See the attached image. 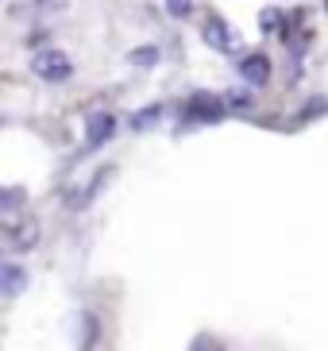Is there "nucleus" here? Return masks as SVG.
I'll list each match as a JSON object with an SVG mask.
<instances>
[{"label": "nucleus", "mask_w": 328, "mask_h": 351, "mask_svg": "<svg viewBox=\"0 0 328 351\" xmlns=\"http://www.w3.org/2000/svg\"><path fill=\"white\" fill-rule=\"evenodd\" d=\"M224 112H228V101L220 93H209V89L189 93V97H185V104H182V120H185V124H197V128L220 124Z\"/></svg>", "instance_id": "obj_1"}, {"label": "nucleus", "mask_w": 328, "mask_h": 351, "mask_svg": "<svg viewBox=\"0 0 328 351\" xmlns=\"http://www.w3.org/2000/svg\"><path fill=\"white\" fill-rule=\"evenodd\" d=\"M31 73H35L39 82H47V85H62V82H70L73 77V62H70V54L66 51L47 47V51L31 54Z\"/></svg>", "instance_id": "obj_2"}, {"label": "nucleus", "mask_w": 328, "mask_h": 351, "mask_svg": "<svg viewBox=\"0 0 328 351\" xmlns=\"http://www.w3.org/2000/svg\"><path fill=\"white\" fill-rule=\"evenodd\" d=\"M116 116L113 112H93L89 120H85V151H101L108 139L116 135Z\"/></svg>", "instance_id": "obj_3"}, {"label": "nucleus", "mask_w": 328, "mask_h": 351, "mask_svg": "<svg viewBox=\"0 0 328 351\" xmlns=\"http://www.w3.org/2000/svg\"><path fill=\"white\" fill-rule=\"evenodd\" d=\"M236 70H239V77H244L251 89H263V85L270 82V58L267 54H259V51L244 54V58L236 62Z\"/></svg>", "instance_id": "obj_4"}, {"label": "nucleus", "mask_w": 328, "mask_h": 351, "mask_svg": "<svg viewBox=\"0 0 328 351\" xmlns=\"http://www.w3.org/2000/svg\"><path fill=\"white\" fill-rule=\"evenodd\" d=\"M27 282H31L27 270H23L16 258H4V267H0V293H4L8 301H16L23 289H27Z\"/></svg>", "instance_id": "obj_5"}, {"label": "nucleus", "mask_w": 328, "mask_h": 351, "mask_svg": "<svg viewBox=\"0 0 328 351\" xmlns=\"http://www.w3.org/2000/svg\"><path fill=\"white\" fill-rule=\"evenodd\" d=\"M201 35H205V43L213 47V51H232V47H236V32H232L220 16H209Z\"/></svg>", "instance_id": "obj_6"}, {"label": "nucleus", "mask_w": 328, "mask_h": 351, "mask_svg": "<svg viewBox=\"0 0 328 351\" xmlns=\"http://www.w3.org/2000/svg\"><path fill=\"white\" fill-rule=\"evenodd\" d=\"M35 243H39V228H35V220L8 224V247H12V251H31Z\"/></svg>", "instance_id": "obj_7"}, {"label": "nucleus", "mask_w": 328, "mask_h": 351, "mask_svg": "<svg viewBox=\"0 0 328 351\" xmlns=\"http://www.w3.org/2000/svg\"><path fill=\"white\" fill-rule=\"evenodd\" d=\"M159 116H163V104H147V108H139V112L128 120V128H132V132H147L151 124H159Z\"/></svg>", "instance_id": "obj_8"}, {"label": "nucleus", "mask_w": 328, "mask_h": 351, "mask_svg": "<svg viewBox=\"0 0 328 351\" xmlns=\"http://www.w3.org/2000/svg\"><path fill=\"white\" fill-rule=\"evenodd\" d=\"M159 47H135V51H128V62L139 66V70H151V66H159Z\"/></svg>", "instance_id": "obj_9"}, {"label": "nucleus", "mask_w": 328, "mask_h": 351, "mask_svg": "<svg viewBox=\"0 0 328 351\" xmlns=\"http://www.w3.org/2000/svg\"><path fill=\"white\" fill-rule=\"evenodd\" d=\"M97 336H101V324H97V317H93V313H82V351L97 348Z\"/></svg>", "instance_id": "obj_10"}, {"label": "nucleus", "mask_w": 328, "mask_h": 351, "mask_svg": "<svg viewBox=\"0 0 328 351\" xmlns=\"http://www.w3.org/2000/svg\"><path fill=\"white\" fill-rule=\"evenodd\" d=\"M259 23H263V32H267V35H278V32H282V12H278V8H263Z\"/></svg>", "instance_id": "obj_11"}, {"label": "nucleus", "mask_w": 328, "mask_h": 351, "mask_svg": "<svg viewBox=\"0 0 328 351\" xmlns=\"http://www.w3.org/2000/svg\"><path fill=\"white\" fill-rule=\"evenodd\" d=\"M166 12H170L174 20H185V16L194 12V0H166Z\"/></svg>", "instance_id": "obj_12"}, {"label": "nucleus", "mask_w": 328, "mask_h": 351, "mask_svg": "<svg viewBox=\"0 0 328 351\" xmlns=\"http://www.w3.org/2000/svg\"><path fill=\"white\" fill-rule=\"evenodd\" d=\"M20 201H23V193H20V189H8V193H4V205H0V208H4V217H16V205H20Z\"/></svg>", "instance_id": "obj_13"}, {"label": "nucleus", "mask_w": 328, "mask_h": 351, "mask_svg": "<svg viewBox=\"0 0 328 351\" xmlns=\"http://www.w3.org/2000/svg\"><path fill=\"white\" fill-rule=\"evenodd\" d=\"M228 104H232V108H251V104H255V97L247 93V89H232V97H228Z\"/></svg>", "instance_id": "obj_14"}, {"label": "nucleus", "mask_w": 328, "mask_h": 351, "mask_svg": "<svg viewBox=\"0 0 328 351\" xmlns=\"http://www.w3.org/2000/svg\"><path fill=\"white\" fill-rule=\"evenodd\" d=\"M66 8V0H35L31 4V12H62Z\"/></svg>", "instance_id": "obj_15"}, {"label": "nucleus", "mask_w": 328, "mask_h": 351, "mask_svg": "<svg viewBox=\"0 0 328 351\" xmlns=\"http://www.w3.org/2000/svg\"><path fill=\"white\" fill-rule=\"evenodd\" d=\"M194 351H224V348H220L213 336H197V340H194Z\"/></svg>", "instance_id": "obj_16"}, {"label": "nucleus", "mask_w": 328, "mask_h": 351, "mask_svg": "<svg viewBox=\"0 0 328 351\" xmlns=\"http://www.w3.org/2000/svg\"><path fill=\"white\" fill-rule=\"evenodd\" d=\"M325 8H328V0H325Z\"/></svg>", "instance_id": "obj_17"}]
</instances>
